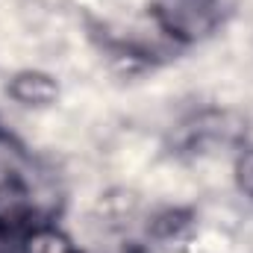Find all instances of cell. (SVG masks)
Here are the masks:
<instances>
[{
	"label": "cell",
	"instance_id": "cell-2",
	"mask_svg": "<svg viewBox=\"0 0 253 253\" xmlns=\"http://www.w3.org/2000/svg\"><path fill=\"white\" fill-rule=\"evenodd\" d=\"M6 88L24 106H47V103L56 100V91H59L56 83L47 74H39V71H21V74H15Z\"/></svg>",
	"mask_w": 253,
	"mask_h": 253
},
{
	"label": "cell",
	"instance_id": "cell-4",
	"mask_svg": "<svg viewBox=\"0 0 253 253\" xmlns=\"http://www.w3.org/2000/svg\"><path fill=\"white\" fill-rule=\"evenodd\" d=\"M236 180H239V189L245 191L248 197H253V147L239 156V162H236Z\"/></svg>",
	"mask_w": 253,
	"mask_h": 253
},
{
	"label": "cell",
	"instance_id": "cell-1",
	"mask_svg": "<svg viewBox=\"0 0 253 253\" xmlns=\"http://www.w3.org/2000/svg\"><path fill=\"white\" fill-rule=\"evenodd\" d=\"M156 21L165 33L174 39L194 42L215 30L221 21V3L218 0H156Z\"/></svg>",
	"mask_w": 253,
	"mask_h": 253
},
{
	"label": "cell",
	"instance_id": "cell-3",
	"mask_svg": "<svg viewBox=\"0 0 253 253\" xmlns=\"http://www.w3.org/2000/svg\"><path fill=\"white\" fill-rule=\"evenodd\" d=\"M30 253H74V251H71V245L65 242L62 236L44 230V233H36L30 239Z\"/></svg>",
	"mask_w": 253,
	"mask_h": 253
}]
</instances>
